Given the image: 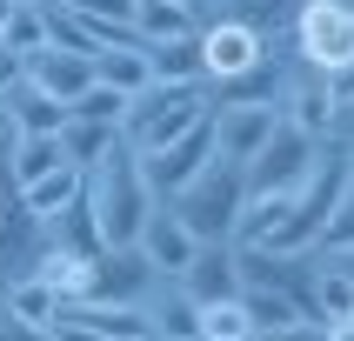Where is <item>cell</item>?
I'll return each instance as SVG.
<instances>
[{
    "instance_id": "33",
    "label": "cell",
    "mask_w": 354,
    "mask_h": 341,
    "mask_svg": "<svg viewBox=\"0 0 354 341\" xmlns=\"http://www.w3.org/2000/svg\"><path fill=\"white\" fill-rule=\"evenodd\" d=\"M54 7H67V14H80V20H114V27H134V7H140V0H54Z\"/></svg>"
},
{
    "instance_id": "18",
    "label": "cell",
    "mask_w": 354,
    "mask_h": 341,
    "mask_svg": "<svg viewBox=\"0 0 354 341\" xmlns=\"http://www.w3.org/2000/svg\"><path fill=\"white\" fill-rule=\"evenodd\" d=\"M0 107H7V120H14L20 134H60V127H67V100L40 94L34 80H20V74L0 87Z\"/></svg>"
},
{
    "instance_id": "41",
    "label": "cell",
    "mask_w": 354,
    "mask_h": 341,
    "mask_svg": "<svg viewBox=\"0 0 354 341\" xmlns=\"http://www.w3.org/2000/svg\"><path fill=\"white\" fill-rule=\"evenodd\" d=\"M7 80H14V74H0V87H7Z\"/></svg>"
},
{
    "instance_id": "21",
    "label": "cell",
    "mask_w": 354,
    "mask_h": 341,
    "mask_svg": "<svg viewBox=\"0 0 354 341\" xmlns=\"http://www.w3.org/2000/svg\"><path fill=\"white\" fill-rule=\"evenodd\" d=\"M34 275L47 281L60 301H87V288H94V255H74V248H40Z\"/></svg>"
},
{
    "instance_id": "9",
    "label": "cell",
    "mask_w": 354,
    "mask_h": 341,
    "mask_svg": "<svg viewBox=\"0 0 354 341\" xmlns=\"http://www.w3.org/2000/svg\"><path fill=\"white\" fill-rule=\"evenodd\" d=\"M268 60V34L241 27V20H201V67H207V87L214 80H241Z\"/></svg>"
},
{
    "instance_id": "28",
    "label": "cell",
    "mask_w": 354,
    "mask_h": 341,
    "mask_svg": "<svg viewBox=\"0 0 354 341\" xmlns=\"http://www.w3.org/2000/svg\"><path fill=\"white\" fill-rule=\"evenodd\" d=\"M0 308H7V315H20V321H40V328H47V321L60 315V295H54L40 275H27V281H14V288H0Z\"/></svg>"
},
{
    "instance_id": "13",
    "label": "cell",
    "mask_w": 354,
    "mask_h": 341,
    "mask_svg": "<svg viewBox=\"0 0 354 341\" xmlns=\"http://www.w3.org/2000/svg\"><path fill=\"white\" fill-rule=\"evenodd\" d=\"M140 255H147V268L154 275H180L187 261H194V248L201 241L187 234V221L167 208V201H154V214H147V228H140V241H134Z\"/></svg>"
},
{
    "instance_id": "3",
    "label": "cell",
    "mask_w": 354,
    "mask_h": 341,
    "mask_svg": "<svg viewBox=\"0 0 354 341\" xmlns=\"http://www.w3.org/2000/svg\"><path fill=\"white\" fill-rule=\"evenodd\" d=\"M241 201H248V174H241V160H221L214 154L187 187L167 194V208L187 221V234H194V241H227V234H234Z\"/></svg>"
},
{
    "instance_id": "2",
    "label": "cell",
    "mask_w": 354,
    "mask_h": 341,
    "mask_svg": "<svg viewBox=\"0 0 354 341\" xmlns=\"http://www.w3.org/2000/svg\"><path fill=\"white\" fill-rule=\"evenodd\" d=\"M268 54H301L321 74H341L354 60V0H301L295 20L268 40Z\"/></svg>"
},
{
    "instance_id": "4",
    "label": "cell",
    "mask_w": 354,
    "mask_h": 341,
    "mask_svg": "<svg viewBox=\"0 0 354 341\" xmlns=\"http://www.w3.org/2000/svg\"><path fill=\"white\" fill-rule=\"evenodd\" d=\"M341 194H348V154H341V140L328 134L321 154H315V167H308V181L295 187V214H288V228L274 234V248L281 255H308L315 234L328 228V214L341 208Z\"/></svg>"
},
{
    "instance_id": "36",
    "label": "cell",
    "mask_w": 354,
    "mask_h": 341,
    "mask_svg": "<svg viewBox=\"0 0 354 341\" xmlns=\"http://www.w3.org/2000/svg\"><path fill=\"white\" fill-rule=\"evenodd\" d=\"M335 140H354V100H341V107H335Z\"/></svg>"
},
{
    "instance_id": "39",
    "label": "cell",
    "mask_w": 354,
    "mask_h": 341,
    "mask_svg": "<svg viewBox=\"0 0 354 341\" xmlns=\"http://www.w3.org/2000/svg\"><path fill=\"white\" fill-rule=\"evenodd\" d=\"M174 7H187V14H194V20H201V0H174Z\"/></svg>"
},
{
    "instance_id": "34",
    "label": "cell",
    "mask_w": 354,
    "mask_h": 341,
    "mask_svg": "<svg viewBox=\"0 0 354 341\" xmlns=\"http://www.w3.org/2000/svg\"><path fill=\"white\" fill-rule=\"evenodd\" d=\"M254 341H328V321L301 315V321H288V328H268V335H254Z\"/></svg>"
},
{
    "instance_id": "24",
    "label": "cell",
    "mask_w": 354,
    "mask_h": 341,
    "mask_svg": "<svg viewBox=\"0 0 354 341\" xmlns=\"http://www.w3.org/2000/svg\"><path fill=\"white\" fill-rule=\"evenodd\" d=\"M40 40H47V0H14L7 27H0V54L20 60V54H34Z\"/></svg>"
},
{
    "instance_id": "37",
    "label": "cell",
    "mask_w": 354,
    "mask_h": 341,
    "mask_svg": "<svg viewBox=\"0 0 354 341\" xmlns=\"http://www.w3.org/2000/svg\"><path fill=\"white\" fill-rule=\"evenodd\" d=\"M14 140H20V127H14V120H7V107H0V160L14 154Z\"/></svg>"
},
{
    "instance_id": "14",
    "label": "cell",
    "mask_w": 354,
    "mask_h": 341,
    "mask_svg": "<svg viewBox=\"0 0 354 341\" xmlns=\"http://www.w3.org/2000/svg\"><path fill=\"white\" fill-rule=\"evenodd\" d=\"M214 154L221 160H241V167H248V160L261 154V140L274 134V107H214Z\"/></svg>"
},
{
    "instance_id": "31",
    "label": "cell",
    "mask_w": 354,
    "mask_h": 341,
    "mask_svg": "<svg viewBox=\"0 0 354 341\" xmlns=\"http://www.w3.org/2000/svg\"><path fill=\"white\" fill-rule=\"evenodd\" d=\"M187 27H201L187 7H174V0H140L134 7V34L140 40H167V34H187Z\"/></svg>"
},
{
    "instance_id": "35",
    "label": "cell",
    "mask_w": 354,
    "mask_h": 341,
    "mask_svg": "<svg viewBox=\"0 0 354 341\" xmlns=\"http://www.w3.org/2000/svg\"><path fill=\"white\" fill-rule=\"evenodd\" d=\"M0 341H54V328H40V321H20L0 308Z\"/></svg>"
},
{
    "instance_id": "8",
    "label": "cell",
    "mask_w": 354,
    "mask_h": 341,
    "mask_svg": "<svg viewBox=\"0 0 354 341\" xmlns=\"http://www.w3.org/2000/svg\"><path fill=\"white\" fill-rule=\"evenodd\" d=\"M214 160V120L201 114L194 127H180L167 147H154V154H140V174H147V187H154V201H167L174 187H187V181L201 174Z\"/></svg>"
},
{
    "instance_id": "30",
    "label": "cell",
    "mask_w": 354,
    "mask_h": 341,
    "mask_svg": "<svg viewBox=\"0 0 354 341\" xmlns=\"http://www.w3.org/2000/svg\"><path fill=\"white\" fill-rule=\"evenodd\" d=\"M201 335H214V341H248V335H254V321H248V308H241V295L201 301Z\"/></svg>"
},
{
    "instance_id": "26",
    "label": "cell",
    "mask_w": 354,
    "mask_h": 341,
    "mask_svg": "<svg viewBox=\"0 0 354 341\" xmlns=\"http://www.w3.org/2000/svg\"><path fill=\"white\" fill-rule=\"evenodd\" d=\"M241 308H248V321H254V335H268V328H288V321L308 315L295 295H281V288H261V281H248V288H241Z\"/></svg>"
},
{
    "instance_id": "15",
    "label": "cell",
    "mask_w": 354,
    "mask_h": 341,
    "mask_svg": "<svg viewBox=\"0 0 354 341\" xmlns=\"http://www.w3.org/2000/svg\"><path fill=\"white\" fill-rule=\"evenodd\" d=\"M140 47H147V80H160V87H207V67H201V27L167 34V40H140Z\"/></svg>"
},
{
    "instance_id": "22",
    "label": "cell",
    "mask_w": 354,
    "mask_h": 341,
    "mask_svg": "<svg viewBox=\"0 0 354 341\" xmlns=\"http://www.w3.org/2000/svg\"><path fill=\"white\" fill-rule=\"evenodd\" d=\"M80 187H87V174H80V167H54V174H40V181H27V187H20V214L47 221V214H60V208H74Z\"/></svg>"
},
{
    "instance_id": "5",
    "label": "cell",
    "mask_w": 354,
    "mask_h": 341,
    "mask_svg": "<svg viewBox=\"0 0 354 341\" xmlns=\"http://www.w3.org/2000/svg\"><path fill=\"white\" fill-rule=\"evenodd\" d=\"M201 114H214L207 87H160V80H147V87L127 100L120 140H127L134 154H154V147H167V140L180 134V127H194Z\"/></svg>"
},
{
    "instance_id": "20",
    "label": "cell",
    "mask_w": 354,
    "mask_h": 341,
    "mask_svg": "<svg viewBox=\"0 0 354 341\" xmlns=\"http://www.w3.org/2000/svg\"><path fill=\"white\" fill-rule=\"evenodd\" d=\"M301 0H201V20H241V27H254V34L274 40L288 20H295Z\"/></svg>"
},
{
    "instance_id": "10",
    "label": "cell",
    "mask_w": 354,
    "mask_h": 341,
    "mask_svg": "<svg viewBox=\"0 0 354 341\" xmlns=\"http://www.w3.org/2000/svg\"><path fill=\"white\" fill-rule=\"evenodd\" d=\"M34 261H40V228H34V214H20V187L0 160V288L27 281Z\"/></svg>"
},
{
    "instance_id": "23",
    "label": "cell",
    "mask_w": 354,
    "mask_h": 341,
    "mask_svg": "<svg viewBox=\"0 0 354 341\" xmlns=\"http://www.w3.org/2000/svg\"><path fill=\"white\" fill-rule=\"evenodd\" d=\"M54 167H74V160L60 154V134H20L14 154H7L14 187H27V181H40V174H54Z\"/></svg>"
},
{
    "instance_id": "42",
    "label": "cell",
    "mask_w": 354,
    "mask_h": 341,
    "mask_svg": "<svg viewBox=\"0 0 354 341\" xmlns=\"http://www.w3.org/2000/svg\"><path fill=\"white\" fill-rule=\"evenodd\" d=\"M134 341H154V335H134Z\"/></svg>"
},
{
    "instance_id": "25",
    "label": "cell",
    "mask_w": 354,
    "mask_h": 341,
    "mask_svg": "<svg viewBox=\"0 0 354 341\" xmlns=\"http://www.w3.org/2000/svg\"><path fill=\"white\" fill-rule=\"evenodd\" d=\"M114 140H120V127H100V120H80V114H67V127H60V154H67V160L80 167V174H87V167H94V160L107 154Z\"/></svg>"
},
{
    "instance_id": "27",
    "label": "cell",
    "mask_w": 354,
    "mask_h": 341,
    "mask_svg": "<svg viewBox=\"0 0 354 341\" xmlns=\"http://www.w3.org/2000/svg\"><path fill=\"white\" fill-rule=\"evenodd\" d=\"M94 80H107V87H120V94H140L147 87V47H107V54H94Z\"/></svg>"
},
{
    "instance_id": "1",
    "label": "cell",
    "mask_w": 354,
    "mask_h": 341,
    "mask_svg": "<svg viewBox=\"0 0 354 341\" xmlns=\"http://www.w3.org/2000/svg\"><path fill=\"white\" fill-rule=\"evenodd\" d=\"M87 214H94L100 248H134L147 214H154V187L140 174V154L127 140H114L107 154L87 167Z\"/></svg>"
},
{
    "instance_id": "19",
    "label": "cell",
    "mask_w": 354,
    "mask_h": 341,
    "mask_svg": "<svg viewBox=\"0 0 354 341\" xmlns=\"http://www.w3.org/2000/svg\"><path fill=\"white\" fill-rule=\"evenodd\" d=\"M288 214H295V194H248L234 214V248H274V234L288 228Z\"/></svg>"
},
{
    "instance_id": "6",
    "label": "cell",
    "mask_w": 354,
    "mask_h": 341,
    "mask_svg": "<svg viewBox=\"0 0 354 341\" xmlns=\"http://www.w3.org/2000/svg\"><path fill=\"white\" fill-rule=\"evenodd\" d=\"M281 80H274V114L288 120V127H308L315 140L335 134V87H328V74L321 67H308L301 54H274Z\"/></svg>"
},
{
    "instance_id": "32",
    "label": "cell",
    "mask_w": 354,
    "mask_h": 341,
    "mask_svg": "<svg viewBox=\"0 0 354 341\" xmlns=\"http://www.w3.org/2000/svg\"><path fill=\"white\" fill-rule=\"evenodd\" d=\"M341 248H354V187L341 194V208L328 214V228L315 234V255H341Z\"/></svg>"
},
{
    "instance_id": "40",
    "label": "cell",
    "mask_w": 354,
    "mask_h": 341,
    "mask_svg": "<svg viewBox=\"0 0 354 341\" xmlns=\"http://www.w3.org/2000/svg\"><path fill=\"white\" fill-rule=\"evenodd\" d=\"M7 7H14V0H0V27H7Z\"/></svg>"
},
{
    "instance_id": "29",
    "label": "cell",
    "mask_w": 354,
    "mask_h": 341,
    "mask_svg": "<svg viewBox=\"0 0 354 341\" xmlns=\"http://www.w3.org/2000/svg\"><path fill=\"white\" fill-rule=\"evenodd\" d=\"M127 100H134V94H120V87H107V80H87V87L74 94V107H67V114L100 120V127H120V120H127Z\"/></svg>"
},
{
    "instance_id": "11",
    "label": "cell",
    "mask_w": 354,
    "mask_h": 341,
    "mask_svg": "<svg viewBox=\"0 0 354 341\" xmlns=\"http://www.w3.org/2000/svg\"><path fill=\"white\" fill-rule=\"evenodd\" d=\"M14 74H20V80H34L40 94H54V100H67V107H74V94L94 80V60L74 54V47H60V40H40L34 54H20V60H14Z\"/></svg>"
},
{
    "instance_id": "7",
    "label": "cell",
    "mask_w": 354,
    "mask_h": 341,
    "mask_svg": "<svg viewBox=\"0 0 354 341\" xmlns=\"http://www.w3.org/2000/svg\"><path fill=\"white\" fill-rule=\"evenodd\" d=\"M321 140L308 134V127H288V120H274V134L261 140V154L241 167L248 174V194H295L301 181H308V167H315Z\"/></svg>"
},
{
    "instance_id": "38",
    "label": "cell",
    "mask_w": 354,
    "mask_h": 341,
    "mask_svg": "<svg viewBox=\"0 0 354 341\" xmlns=\"http://www.w3.org/2000/svg\"><path fill=\"white\" fill-rule=\"evenodd\" d=\"M341 154H348V187H354V140H341Z\"/></svg>"
},
{
    "instance_id": "16",
    "label": "cell",
    "mask_w": 354,
    "mask_h": 341,
    "mask_svg": "<svg viewBox=\"0 0 354 341\" xmlns=\"http://www.w3.org/2000/svg\"><path fill=\"white\" fill-rule=\"evenodd\" d=\"M147 281H154V268H147L140 248H100L94 255V288H87V295L94 301H140Z\"/></svg>"
},
{
    "instance_id": "17",
    "label": "cell",
    "mask_w": 354,
    "mask_h": 341,
    "mask_svg": "<svg viewBox=\"0 0 354 341\" xmlns=\"http://www.w3.org/2000/svg\"><path fill=\"white\" fill-rule=\"evenodd\" d=\"M187 295L194 301H221V295H241V268H234V241H201L194 261L180 268Z\"/></svg>"
},
{
    "instance_id": "12",
    "label": "cell",
    "mask_w": 354,
    "mask_h": 341,
    "mask_svg": "<svg viewBox=\"0 0 354 341\" xmlns=\"http://www.w3.org/2000/svg\"><path fill=\"white\" fill-rule=\"evenodd\" d=\"M140 315H147V335H154V341H194L201 335V301L187 295L180 275H154V281H147Z\"/></svg>"
}]
</instances>
